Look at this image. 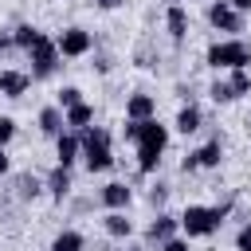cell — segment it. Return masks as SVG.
Wrapping results in <instances>:
<instances>
[{
	"label": "cell",
	"mask_w": 251,
	"mask_h": 251,
	"mask_svg": "<svg viewBox=\"0 0 251 251\" xmlns=\"http://www.w3.org/2000/svg\"><path fill=\"white\" fill-rule=\"evenodd\" d=\"M78 145H82V161H86L90 173H106L114 165V157H110V133L102 126H86L82 137H78Z\"/></svg>",
	"instance_id": "1"
},
{
	"label": "cell",
	"mask_w": 251,
	"mask_h": 251,
	"mask_svg": "<svg viewBox=\"0 0 251 251\" xmlns=\"http://www.w3.org/2000/svg\"><path fill=\"white\" fill-rule=\"evenodd\" d=\"M204 63L208 67H227V71H247V63H251V47L243 43V39H220V43H212L208 47V55H204Z\"/></svg>",
	"instance_id": "2"
},
{
	"label": "cell",
	"mask_w": 251,
	"mask_h": 251,
	"mask_svg": "<svg viewBox=\"0 0 251 251\" xmlns=\"http://www.w3.org/2000/svg\"><path fill=\"white\" fill-rule=\"evenodd\" d=\"M224 224V208H204V204H188L180 212V227L188 231V239H200V235H212L216 227Z\"/></svg>",
	"instance_id": "3"
},
{
	"label": "cell",
	"mask_w": 251,
	"mask_h": 251,
	"mask_svg": "<svg viewBox=\"0 0 251 251\" xmlns=\"http://www.w3.org/2000/svg\"><path fill=\"white\" fill-rule=\"evenodd\" d=\"M27 59H31V78H51L55 67H59V47H55V39L39 35L35 47H27Z\"/></svg>",
	"instance_id": "4"
},
{
	"label": "cell",
	"mask_w": 251,
	"mask_h": 251,
	"mask_svg": "<svg viewBox=\"0 0 251 251\" xmlns=\"http://www.w3.org/2000/svg\"><path fill=\"white\" fill-rule=\"evenodd\" d=\"M208 24L220 27V31H227V35L243 31V16H239L227 0H212V4H208Z\"/></svg>",
	"instance_id": "5"
},
{
	"label": "cell",
	"mask_w": 251,
	"mask_h": 251,
	"mask_svg": "<svg viewBox=\"0 0 251 251\" xmlns=\"http://www.w3.org/2000/svg\"><path fill=\"white\" fill-rule=\"evenodd\" d=\"M90 31L86 27H67L59 39H55V47H59V55H67V59H78V55H86L90 51Z\"/></svg>",
	"instance_id": "6"
},
{
	"label": "cell",
	"mask_w": 251,
	"mask_h": 251,
	"mask_svg": "<svg viewBox=\"0 0 251 251\" xmlns=\"http://www.w3.org/2000/svg\"><path fill=\"white\" fill-rule=\"evenodd\" d=\"M137 145H153V149H161V153H165V145H169V129H165L157 118H149V122H141Z\"/></svg>",
	"instance_id": "7"
},
{
	"label": "cell",
	"mask_w": 251,
	"mask_h": 251,
	"mask_svg": "<svg viewBox=\"0 0 251 251\" xmlns=\"http://www.w3.org/2000/svg\"><path fill=\"white\" fill-rule=\"evenodd\" d=\"M27 86H31V75H24V71H0V94L4 98H24Z\"/></svg>",
	"instance_id": "8"
},
{
	"label": "cell",
	"mask_w": 251,
	"mask_h": 251,
	"mask_svg": "<svg viewBox=\"0 0 251 251\" xmlns=\"http://www.w3.org/2000/svg\"><path fill=\"white\" fill-rule=\"evenodd\" d=\"M78 153H82V145H78L75 133H59V137H55V157H59L63 169H71V165L78 161Z\"/></svg>",
	"instance_id": "9"
},
{
	"label": "cell",
	"mask_w": 251,
	"mask_h": 251,
	"mask_svg": "<svg viewBox=\"0 0 251 251\" xmlns=\"http://www.w3.org/2000/svg\"><path fill=\"white\" fill-rule=\"evenodd\" d=\"M153 110H157V102L149 94H129V102H126V118L129 122H149Z\"/></svg>",
	"instance_id": "10"
},
{
	"label": "cell",
	"mask_w": 251,
	"mask_h": 251,
	"mask_svg": "<svg viewBox=\"0 0 251 251\" xmlns=\"http://www.w3.org/2000/svg\"><path fill=\"white\" fill-rule=\"evenodd\" d=\"M192 157H196V169H216V165L224 161V145H220V137L204 141V145H200V149H196Z\"/></svg>",
	"instance_id": "11"
},
{
	"label": "cell",
	"mask_w": 251,
	"mask_h": 251,
	"mask_svg": "<svg viewBox=\"0 0 251 251\" xmlns=\"http://www.w3.org/2000/svg\"><path fill=\"white\" fill-rule=\"evenodd\" d=\"M129 196H133V192H129V184H122V180H114V184L102 188V204L114 208V212H122V208L129 204Z\"/></svg>",
	"instance_id": "12"
},
{
	"label": "cell",
	"mask_w": 251,
	"mask_h": 251,
	"mask_svg": "<svg viewBox=\"0 0 251 251\" xmlns=\"http://www.w3.org/2000/svg\"><path fill=\"white\" fill-rule=\"evenodd\" d=\"M63 126H67V122H63V110H59V106H43V110H39V129H43L47 137H59Z\"/></svg>",
	"instance_id": "13"
},
{
	"label": "cell",
	"mask_w": 251,
	"mask_h": 251,
	"mask_svg": "<svg viewBox=\"0 0 251 251\" xmlns=\"http://www.w3.org/2000/svg\"><path fill=\"white\" fill-rule=\"evenodd\" d=\"M47 192H51L55 200H67V192H71V169L55 165V169H51V176H47Z\"/></svg>",
	"instance_id": "14"
},
{
	"label": "cell",
	"mask_w": 251,
	"mask_h": 251,
	"mask_svg": "<svg viewBox=\"0 0 251 251\" xmlns=\"http://www.w3.org/2000/svg\"><path fill=\"white\" fill-rule=\"evenodd\" d=\"M176 224H180V220H173V216H165V212H161V216L149 224V231H145V235H149L153 243H165V239H173V235H176Z\"/></svg>",
	"instance_id": "15"
},
{
	"label": "cell",
	"mask_w": 251,
	"mask_h": 251,
	"mask_svg": "<svg viewBox=\"0 0 251 251\" xmlns=\"http://www.w3.org/2000/svg\"><path fill=\"white\" fill-rule=\"evenodd\" d=\"M169 35H173V43H184V35H188V12L180 4L169 8Z\"/></svg>",
	"instance_id": "16"
},
{
	"label": "cell",
	"mask_w": 251,
	"mask_h": 251,
	"mask_svg": "<svg viewBox=\"0 0 251 251\" xmlns=\"http://www.w3.org/2000/svg\"><path fill=\"white\" fill-rule=\"evenodd\" d=\"M63 122H67L71 129H86V126L94 122V106H86V102H78V106H71V110H63Z\"/></svg>",
	"instance_id": "17"
},
{
	"label": "cell",
	"mask_w": 251,
	"mask_h": 251,
	"mask_svg": "<svg viewBox=\"0 0 251 251\" xmlns=\"http://www.w3.org/2000/svg\"><path fill=\"white\" fill-rule=\"evenodd\" d=\"M200 126H204V114H200V110H196V106L188 102V106H184V110L176 114V129H180V133L188 137V133H196Z\"/></svg>",
	"instance_id": "18"
},
{
	"label": "cell",
	"mask_w": 251,
	"mask_h": 251,
	"mask_svg": "<svg viewBox=\"0 0 251 251\" xmlns=\"http://www.w3.org/2000/svg\"><path fill=\"white\" fill-rule=\"evenodd\" d=\"M106 231H110L114 239H126V235L133 231V224H129L122 212H110V216H106Z\"/></svg>",
	"instance_id": "19"
},
{
	"label": "cell",
	"mask_w": 251,
	"mask_h": 251,
	"mask_svg": "<svg viewBox=\"0 0 251 251\" xmlns=\"http://www.w3.org/2000/svg\"><path fill=\"white\" fill-rule=\"evenodd\" d=\"M39 35H43L39 27H31V24H20V27H16V35H12V43L27 51V47H35V39H39Z\"/></svg>",
	"instance_id": "20"
},
{
	"label": "cell",
	"mask_w": 251,
	"mask_h": 251,
	"mask_svg": "<svg viewBox=\"0 0 251 251\" xmlns=\"http://www.w3.org/2000/svg\"><path fill=\"white\" fill-rule=\"evenodd\" d=\"M51 251H82V235L78 231H59L55 243H51Z\"/></svg>",
	"instance_id": "21"
},
{
	"label": "cell",
	"mask_w": 251,
	"mask_h": 251,
	"mask_svg": "<svg viewBox=\"0 0 251 251\" xmlns=\"http://www.w3.org/2000/svg\"><path fill=\"white\" fill-rule=\"evenodd\" d=\"M16 196H20V200H35V196H39V180H35L31 173H24V176L16 180Z\"/></svg>",
	"instance_id": "22"
},
{
	"label": "cell",
	"mask_w": 251,
	"mask_h": 251,
	"mask_svg": "<svg viewBox=\"0 0 251 251\" xmlns=\"http://www.w3.org/2000/svg\"><path fill=\"white\" fill-rule=\"evenodd\" d=\"M227 86H231L235 98H239V94H251V75L239 67V71H231V82H227Z\"/></svg>",
	"instance_id": "23"
},
{
	"label": "cell",
	"mask_w": 251,
	"mask_h": 251,
	"mask_svg": "<svg viewBox=\"0 0 251 251\" xmlns=\"http://www.w3.org/2000/svg\"><path fill=\"white\" fill-rule=\"evenodd\" d=\"M82 102V90L78 86H63L59 90V110H71V106H78Z\"/></svg>",
	"instance_id": "24"
},
{
	"label": "cell",
	"mask_w": 251,
	"mask_h": 251,
	"mask_svg": "<svg viewBox=\"0 0 251 251\" xmlns=\"http://www.w3.org/2000/svg\"><path fill=\"white\" fill-rule=\"evenodd\" d=\"M208 94H212V102H231V98H235L227 82H212V90H208Z\"/></svg>",
	"instance_id": "25"
},
{
	"label": "cell",
	"mask_w": 251,
	"mask_h": 251,
	"mask_svg": "<svg viewBox=\"0 0 251 251\" xmlns=\"http://www.w3.org/2000/svg\"><path fill=\"white\" fill-rule=\"evenodd\" d=\"M12 137H16V122H12V118H0V149H4Z\"/></svg>",
	"instance_id": "26"
},
{
	"label": "cell",
	"mask_w": 251,
	"mask_h": 251,
	"mask_svg": "<svg viewBox=\"0 0 251 251\" xmlns=\"http://www.w3.org/2000/svg\"><path fill=\"white\" fill-rule=\"evenodd\" d=\"M235 251H251V224L239 227V235H235Z\"/></svg>",
	"instance_id": "27"
},
{
	"label": "cell",
	"mask_w": 251,
	"mask_h": 251,
	"mask_svg": "<svg viewBox=\"0 0 251 251\" xmlns=\"http://www.w3.org/2000/svg\"><path fill=\"white\" fill-rule=\"evenodd\" d=\"M137 133H141V122H129V118H126V126H122V137H126V141H137Z\"/></svg>",
	"instance_id": "28"
},
{
	"label": "cell",
	"mask_w": 251,
	"mask_h": 251,
	"mask_svg": "<svg viewBox=\"0 0 251 251\" xmlns=\"http://www.w3.org/2000/svg\"><path fill=\"white\" fill-rule=\"evenodd\" d=\"M165 196H169V188H165V184H157V188L149 192V204H165Z\"/></svg>",
	"instance_id": "29"
},
{
	"label": "cell",
	"mask_w": 251,
	"mask_h": 251,
	"mask_svg": "<svg viewBox=\"0 0 251 251\" xmlns=\"http://www.w3.org/2000/svg\"><path fill=\"white\" fill-rule=\"evenodd\" d=\"M161 247H165V251H188V243H184V239H176V235H173V239H165Z\"/></svg>",
	"instance_id": "30"
},
{
	"label": "cell",
	"mask_w": 251,
	"mask_h": 251,
	"mask_svg": "<svg viewBox=\"0 0 251 251\" xmlns=\"http://www.w3.org/2000/svg\"><path fill=\"white\" fill-rule=\"evenodd\" d=\"M180 173H196V157H192V153L180 161Z\"/></svg>",
	"instance_id": "31"
},
{
	"label": "cell",
	"mask_w": 251,
	"mask_h": 251,
	"mask_svg": "<svg viewBox=\"0 0 251 251\" xmlns=\"http://www.w3.org/2000/svg\"><path fill=\"white\" fill-rule=\"evenodd\" d=\"M227 4H231L239 16H243V12H251V0H227Z\"/></svg>",
	"instance_id": "32"
},
{
	"label": "cell",
	"mask_w": 251,
	"mask_h": 251,
	"mask_svg": "<svg viewBox=\"0 0 251 251\" xmlns=\"http://www.w3.org/2000/svg\"><path fill=\"white\" fill-rule=\"evenodd\" d=\"M94 4H98V8H118L122 0H94Z\"/></svg>",
	"instance_id": "33"
},
{
	"label": "cell",
	"mask_w": 251,
	"mask_h": 251,
	"mask_svg": "<svg viewBox=\"0 0 251 251\" xmlns=\"http://www.w3.org/2000/svg\"><path fill=\"white\" fill-rule=\"evenodd\" d=\"M4 173H8V153L0 149V176H4Z\"/></svg>",
	"instance_id": "34"
},
{
	"label": "cell",
	"mask_w": 251,
	"mask_h": 251,
	"mask_svg": "<svg viewBox=\"0 0 251 251\" xmlns=\"http://www.w3.org/2000/svg\"><path fill=\"white\" fill-rule=\"evenodd\" d=\"M129 251H141V247H129Z\"/></svg>",
	"instance_id": "35"
},
{
	"label": "cell",
	"mask_w": 251,
	"mask_h": 251,
	"mask_svg": "<svg viewBox=\"0 0 251 251\" xmlns=\"http://www.w3.org/2000/svg\"><path fill=\"white\" fill-rule=\"evenodd\" d=\"M169 4H180V0H169Z\"/></svg>",
	"instance_id": "36"
}]
</instances>
